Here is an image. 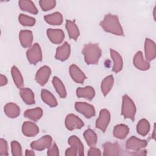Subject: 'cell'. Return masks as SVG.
I'll return each instance as SVG.
<instances>
[{
    "label": "cell",
    "mask_w": 156,
    "mask_h": 156,
    "mask_svg": "<svg viewBox=\"0 0 156 156\" xmlns=\"http://www.w3.org/2000/svg\"><path fill=\"white\" fill-rule=\"evenodd\" d=\"M152 138L155 140V126H154V130H153V135H152Z\"/></svg>",
    "instance_id": "cell-44"
},
{
    "label": "cell",
    "mask_w": 156,
    "mask_h": 156,
    "mask_svg": "<svg viewBox=\"0 0 156 156\" xmlns=\"http://www.w3.org/2000/svg\"><path fill=\"white\" fill-rule=\"evenodd\" d=\"M65 124L66 129L69 130L80 129L84 126V123L82 120L77 116L72 113L66 116Z\"/></svg>",
    "instance_id": "cell-8"
},
{
    "label": "cell",
    "mask_w": 156,
    "mask_h": 156,
    "mask_svg": "<svg viewBox=\"0 0 156 156\" xmlns=\"http://www.w3.org/2000/svg\"><path fill=\"white\" fill-rule=\"evenodd\" d=\"M4 111L5 114L10 118H15L20 114V107L13 102H9L5 104Z\"/></svg>",
    "instance_id": "cell-21"
},
{
    "label": "cell",
    "mask_w": 156,
    "mask_h": 156,
    "mask_svg": "<svg viewBox=\"0 0 156 156\" xmlns=\"http://www.w3.org/2000/svg\"><path fill=\"white\" fill-rule=\"evenodd\" d=\"M75 108L87 118H91L94 116L96 113L94 107L87 102H76L75 103Z\"/></svg>",
    "instance_id": "cell-7"
},
{
    "label": "cell",
    "mask_w": 156,
    "mask_h": 156,
    "mask_svg": "<svg viewBox=\"0 0 156 156\" xmlns=\"http://www.w3.org/2000/svg\"><path fill=\"white\" fill-rule=\"evenodd\" d=\"M129 132L127 126L122 124L116 125L113 129V136L118 139H124Z\"/></svg>",
    "instance_id": "cell-27"
},
{
    "label": "cell",
    "mask_w": 156,
    "mask_h": 156,
    "mask_svg": "<svg viewBox=\"0 0 156 156\" xmlns=\"http://www.w3.org/2000/svg\"><path fill=\"white\" fill-rule=\"evenodd\" d=\"M41 97L43 101L51 107H55L58 104L54 96L49 91L46 89L41 90Z\"/></svg>",
    "instance_id": "cell-23"
},
{
    "label": "cell",
    "mask_w": 156,
    "mask_h": 156,
    "mask_svg": "<svg viewBox=\"0 0 156 156\" xmlns=\"http://www.w3.org/2000/svg\"><path fill=\"white\" fill-rule=\"evenodd\" d=\"M68 143L71 147L74 148L77 151L78 155L82 156L84 155L83 145L77 136L75 135L71 136L68 140Z\"/></svg>",
    "instance_id": "cell-22"
},
{
    "label": "cell",
    "mask_w": 156,
    "mask_h": 156,
    "mask_svg": "<svg viewBox=\"0 0 156 156\" xmlns=\"http://www.w3.org/2000/svg\"><path fill=\"white\" fill-rule=\"evenodd\" d=\"M52 84L61 98H65L66 96V91L62 80L57 77L54 76L52 79Z\"/></svg>",
    "instance_id": "cell-32"
},
{
    "label": "cell",
    "mask_w": 156,
    "mask_h": 156,
    "mask_svg": "<svg viewBox=\"0 0 156 156\" xmlns=\"http://www.w3.org/2000/svg\"><path fill=\"white\" fill-rule=\"evenodd\" d=\"M7 83V79L6 76L3 74L0 75V86L2 87Z\"/></svg>",
    "instance_id": "cell-42"
},
{
    "label": "cell",
    "mask_w": 156,
    "mask_h": 156,
    "mask_svg": "<svg viewBox=\"0 0 156 156\" xmlns=\"http://www.w3.org/2000/svg\"><path fill=\"white\" fill-rule=\"evenodd\" d=\"M12 153L13 156H21L22 149L20 144L16 141H12L11 142Z\"/></svg>",
    "instance_id": "cell-37"
},
{
    "label": "cell",
    "mask_w": 156,
    "mask_h": 156,
    "mask_svg": "<svg viewBox=\"0 0 156 156\" xmlns=\"http://www.w3.org/2000/svg\"><path fill=\"white\" fill-rule=\"evenodd\" d=\"M20 8L24 11L28 12L32 14H37L38 10L34 3L30 0H21L18 2Z\"/></svg>",
    "instance_id": "cell-30"
},
{
    "label": "cell",
    "mask_w": 156,
    "mask_h": 156,
    "mask_svg": "<svg viewBox=\"0 0 156 156\" xmlns=\"http://www.w3.org/2000/svg\"><path fill=\"white\" fill-rule=\"evenodd\" d=\"M101 27L107 32L119 36H124V33L117 15L108 13L105 15L100 23Z\"/></svg>",
    "instance_id": "cell-1"
},
{
    "label": "cell",
    "mask_w": 156,
    "mask_h": 156,
    "mask_svg": "<svg viewBox=\"0 0 156 156\" xmlns=\"http://www.w3.org/2000/svg\"><path fill=\"white\" fill-rule=\"evenodd\" d=\"M69 71L72 79L76 83H82L87 79L85 74L77 65L74 64H72L70 65Z\"/></svg>",
    "instance_id": "cell-13"
},
{
    "label": "cell",
    "mask_w": 156,
    "mask_h": 156,
    "mask_svg": "<svg viewBox=\"0 0 156 156\" xmlns=\"http://www.w3.org/2000/svg\"><path fill=\"white\" fill-rule=\"evenodd\" d=\"M51 74V68L46 65L43 66L37 71L35 74V80L39 85L43 86L48 82Z\"/></svg>",
    "instance_id": "cell-10"
},
{
    "label": "cell",
    "mask_w": 156,
    "mask_h": 156,
    "mask_svg": "<svg viewBox=\"0 0 156 156\" xmlns=\"http://www.w3.org/2000/svg\"><path fill=\"white\" fill-rule=\"evenodd\" d=\"M65 155L66 156H76V155H77V152L74 148L70 147L66 150Z\"/></svg>",
    "instance_id": "cell-41"
},
{
    "label": "cell",
    "mask_w": 156,
    "mask_h": 156,
    "mask_svg": "<svg viewBox=\"0 0 156 156\" xmlns=\"http://www.w3.org/2000/svg\"><path fill=\"white\" fill-rule=\"evenodd\" d=\"M82 54L84 55V59L87 64L96 65L98 63L102 51L98 44L89 43L83 46Z\"/></svg>",
    "instance_id": "cell-2"
},
{
    "label": "cell",
    "mask_w": 156,
    "mask_h": 156,
    "mask_svg": "<svg viewBox=\"0 0 156 156\" xmlns=\"http://www.w3.org/2000/svg\"><path fill=\"white\" fill-rule=\"evenodd\" d=\"M71 52L70 45L67 42H64L62 45L58 46L56 49L55 58L57 60L63 62L68 58Z\"/></svg>",
    "instance_id": "cell-12"
},
{
    "label": "cell",
    "mask_w": 156,
    "mask_h": 156,
    "mask_svg": "<svg viewBox=\"0 0 156 156\" xmlns=\"http://www.w3.org/2000/svg\"><path fill=\"white\" fill-rule=\"evenodd\" d=\"M110 52L111 57L113 61V66L112 70L113 72L118 73L120 72L122 69L123 61L122 57L119 54V52L112 49H110Z\"/></svg>",
    "instance_id": "cell-18"
},
{
    "label": "cell",
    "mask_w": 156,
    "mask_h": 156,
    "mask_svg": "<svg viewBox=\"0 0 156 156\" xmlns=\"http://www.w3.org/2000/svg\"><path fill=\"white\" fill-rule=\"evenodd\" d=\"M44 19L46 23L51 25H60L63 22V16L58 12L45 15Z\"/></svg>",
    "instance_id": "cell-28"
},
{
    "label": "cell",
    "mask_w": 156,
    "mask_h": 156,
    "mask_svg": "<svg viewBox=\"0 0 156 156\" xmlns=\"http://www.w3.org/2000/svg\"><path fill=\"white\" fill-rule=\"evenodd\" d=\"M76 95L78 98H83L91 100L95 96V91L91 86L79 87L76 90Z\"/></svg>",
    "instance_id": "cell-20"
},
{
    "label": "cell",
    "mask_w": 156,
    "mask_h": 156,
    "mask_svg": "<svg viewBox=\"0 0 156 156\" xmlns=\"http://www.w3.org/2000/svg\"><path fill=\"white\" fill-rule=\"evenodd\" d=\"M136 108L132 99L127 94L122 97L121 107V115L125 118H129L132 121L135 119Z\"/></svg>",
    "instance_id": "cell-3"
},
{
    "label": "cell",
    "mask_w": 156,
    "mask_h": 156,
    "mask_svg": "<svg viewBox=\"0 0 156 156\" xmlns=\"http://www.w3.org/2000/svg\"><path fill=\"white\" fill-rule=\"evenodd\" d=\"M39 4L43 11H48L55 7L56 1L54 0H41L39 1Z\"/></svg>",
    "instance_id": "cell-36"
},
{
    "label": "cell",
    "mask_w": 156,
    "mask_h": 156,
    "mask_svg": "<svg viewBox=\"0 0 156 156\" xmlns=\"http://www.w3.org/2000/svg\"><path fill=\"white\" fill-rule=\"evenodd\" d=\"M134 66L138 69L146 71L149 69L150 64L148 62L144 60L141 51H138L134 55L133 59Z\"/></svg>",
    "instance_id": "cell-15"
},
{
    "label": "cell",
    "mask_w": 156,
    "mask_h": 156,
    "mask_svg": "<svg viewBox=\"0 0 156 156\" xmlns=\"http://www.w3.org/2000/svg\"><path fill=\"white\" fill-rule=\"evenodd\" d=\"M43 113V110L41 108L37 107L35 108L26 110L24 113V116L27 118L37 121L41 118Z\"/></svg>",
    "instance_id": "cell-29"
},
{
    "label": "cell",
    "mask_w": 156,
    "mask_h": 156,
    "mask_svg": "<svg viewBox=\"0 0 156 156\" xmlns=\"http://www.w3.org/2000/svg\"><path fill=\"white\" fill-rule=\"evenodd\" d=\"M47 155L48 156H53V155H59V151L58 147L55 143H54L47 151Z\"/></svg>",
    "instance_id": "cell-39"
},
{
    "label": "cell",
    "mask_w": 156,
    "mask_h": 156,
    "mask_svg": "<svg viewBox=\"0 0 156 156\" xmlns=\"http://www.w3.org/2000/svg\"><path fill=\"white\" fill-rule=\"evenodd\" d=\"M20 94L23 101L28 105H32L35 103V96L34 92L28 88H23L21 89Z\"/></svg>",
    "instance_id": "cell-26"
},
{
    "label": "cell",
    "mask_w": 156,
    "mask_h": 156,
    "mask_svg": "<svg viewBox=\"0 0 156 156\" xmlns=\"http://www.w3.org/2000/svg\"><path fill=\"white\" fill-rule=\"evenodd\" d=\"M19 40L23 48H29L33 41V34L29 30H22L19 34Z\"/></svg>",
    "instance_id": "cell-19"
},
{
    "label": "cell",
    "mask_w": 156,
    "mask_h": 156,
    "mask_svg": "<svg viewBox=\"0 0 156 156\" xmlns=\"http://www.w3.org/2000/svg\"><path fill=\"white\" fill-rule=\"evenodd\" d=\"M65 27L69 38L76 40L80 35V32L79 28L75 23L70 20H66Z\"/></svg>",
    "instance_id": "cell-24"
},
{
    "label": "cell",
    "mask_w": 156,
    "mask_h": 156,
    "mask_svg": "<svg viewBox=\"0 0 156 156\" xmlns=\"http://www.w3.org/2000/svg\"><path fill=\"white\" fill-rule=\"evenodd\" d=\"M26 56L30 64L36 65L42 60V52L40 46L38 43H34L26 52Z\"/></svg>",
    "instance_id": "cell-4"
},
{
    "label": "cell",
    "mask_w": 156,
    "mask_h": 156,
    "mask_svg": "<svg viewBox=\"0 0 156 156\" xmlns=\"http://www.w3.org/2000/svg\"><path fill=\"white\" fill-rule=\"evenodd\" d=\"M88 155L89 156H100L101 155V152L99 149L95 147H91L88 152Z\"/></svg>",
    "instance_id": "cell-40"
},
{
    "label": "cell",
    "mask_w": 156,
    "mask_h": 156,
    "mask_svg": "<svg viewBox=\"0 0 156 156\" xmlns=\"http://www.w3.org/2000/svg\"><path fill=\"white\" fill-rule=\"evenodd\" d=\"M46 34L49 40L54 44L61 43L65 38L64 32L62 29H48Z\"/></svg>",
    "instance_id": "cell-11"
},
{
    "label": "cell",
    "mask_w": 156,
    "mask_h": 156,
    "mask_svg": "<svg viewBox=\"0 0 156 156\" xmlns=\"http://www.w3.org/2000/svg\"><path fill=\"white\" fill-rule=\"evenodd\" d=\"M150 130V124L149 121L143 118L140 119L136 125V131L141 136H146Z\"/></svg>",
    "instance_id": "cell-33"
},
{
    "label": "cell",
    "mask_w": 156,
    "mask_h": 156,
    "mask_svg": "<svg viewBox=\"0 0 156 156\" xmlns=\"http://www.w3.org/2000/svg\"><path fill=\"white\" fill-rule=\"evenodd\" d=\"M147 145V141L145 140H141L135 136L130 137L126 143V147L129 150L138 152Z\"/></svg>",
    "instance_id": "cell-6"
},
{
    "label": "cell",
    "mask_w": 156,
    "mask_h": 156,
    "mask_svg": "<svg viewBox=\"0 0 156 156\" xmlns=\"http://www.w3.org/2000/svg\"><path fill=\"white\" fill-rule=\"evenodd\" d=\"M114 83V78L112 75H109L105 77L101 82V88L102 94L104 96L107 95L113 87Z\"/></svg>",
    "instance_id": "cell-31"
},
{
    "label": "cell",
    "mask_w": 156,
    "mask_h": 156,
    "mask_svg": "<svg viewBox=\"0 0 156 156\" xmlns=\"http://www.w3.org/2000/svg\"><path fill=\"white\" fill-rule=\"evenodd\" d=\"M52 141V137L50 135H44L40 139L32 141L30 143V147L37 151H43L45 149L49 148Z\"/></svg>",
    "instance_id": "cell-9"
},
{
    "label": "cell",
    "mask_w": 156,
    "mask_h": 156,
    "mask_svg": "<svg viewBox=\"0 0 156 156\" xmlns=\"http://www.w3.org/2000/svg\"><path fill=\"white\" fill-rule=\"evenodd\" d=\"M20 24L24 26H33L35 24V19L33 17L21 13L18 16Z\"/></svg>",
    "instance_id": "cell-35"
},
{
    "label": "cell",
    "mask_w": 156,
    "mask_h": 156,
    "mask_svg": "<svg viewBox=\"0 0 156 156\" xmlns=\"http://www.w3.org/2000/svg\"><path fill=\"white\" fill-rule=\"evenodd\" d=\"M145 57L147 61H151L156 56V46L154 41L149 38H146L144 42Z\"/></svg>",
    "instance_id": "cell-14"
},
{
    "label": "cell",
    "mask_w": 156,
    "mask_h": 156,
    "mask_svg": "<svg viewBox=\"0 0 156 156\" xmlns=\"http://www.w3.org/2000/svg\"><path fill=\"white\" fill-rule=\"evenodd\" d=\"M22 132L26 136L32 137L39 133V128L34 122L25 121L22 125Z\"/></svg>",
    "instance_id": "cell-16"
},
{
    "label": "cell",
    "mask_w": 156,
    "mask_h": 156,
    "mask_svg": "<svg viewBox=\"0 0 156 156\" xmlns=\"http://www.w3.org/2000/svg\"><path fill=\"white\" fill-rule=\"evenodd\" d=\"M83 136L89 146L93 147L96 144L98 136L96 133L93 130L90 129H87L83 133Z\"/></svg>",
    "instance_id": "cell-34"
},
{
    "label": "cell",
    "mask_w": 156,
    "mask_h": 156,
    "mask_svg": "<svg viewBox=\"0 0 156 156\" xmlns=\"http://www.w3.org/2000/svg\"><path fill=\"white\" fill-rule=\"evenodd\" d=\"M25 155L26 156H30V155H35V153L34 151L26 149L25 152Z\"/></svg>",
    "instance_id": "cell-43"
},
{
    "label": "cell",
    "mask_w": 156,
    "mask_h": 156,
    "mask_svg": "<svg viewBox=\"0 0 156 156\" xmlns=\"http://www.w3.org/2000/svg\"><path fill=\"white\" fill-rule=\"evenodd\" d=\"M110 121V113L109 111L105 108L101 110L99 117L96 121V127L104 132Z\"/></svg>",
    "instance_id": "cell-5"
},
{
    "label": "cell",
    "mask_w": 156,
    "mask_h": 156,
    "mask_svg": "<svg viewBox=\"0 0 156 156\" xmlns=\"http://www.w3.org/2000/svg\"><path fill=\"white\" fill-rule=\"evenodd\" d=\"M0 155H8V146L7 141L3 138L0 139Z\"/></svg>",
    "instance_id": "cell-38"
},
{
    "label": "cell",
    "mask_w": 156,
    "mask_h": 156,
    "mask_svg": "<svg viewBox=\"0 0 156 156\" xmlns=\"http://www.w3.org/2000/svg\"><path fill=\"white\" fill-rule=\"evenodd\" d=\"M11 74L13 80L16 87L19 89L24 88V80L23 76L16 66H13L11 69Z\"/></svg>",
    "instance_id": "cell-25"
},
{
    "label": "cell",
    "mask_w": 156,
    "mask_h": 156,
    "mask_svg": "<svg viewBox=\"0 0 156 156\" xmlns=\"http://www.w3.org/2000/svg\"><path fill=\"white\" fill-rule=\"evenodd\" d=\"M104 152L103 155L105 156H116L119 155L120 146L118 143L107 142L103 144Z\"/></svg>",
    "instance_id": "cell-17"
}]
</instances>
